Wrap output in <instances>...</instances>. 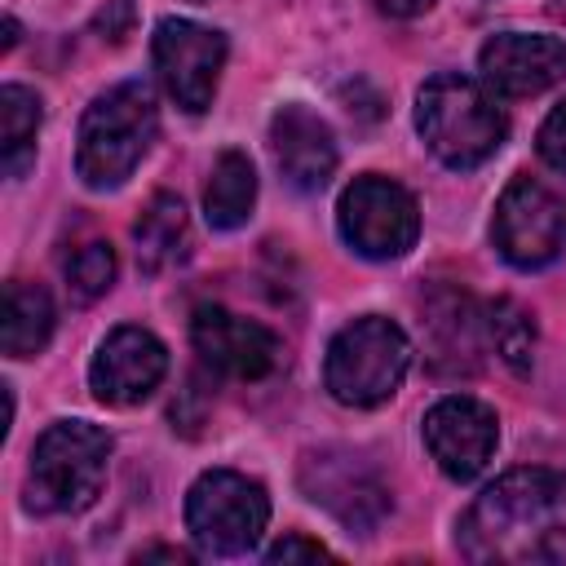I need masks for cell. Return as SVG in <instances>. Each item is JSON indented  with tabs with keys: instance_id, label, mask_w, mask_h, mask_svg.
<instances>
[{
	"instance_id": "obj_7",
	"label": "cell",
	"mask_w": 566,
	"mask_h": 566,
	"mask_svg": "<svg viewBox=\"0 0 566 566\" xmlns=\"http://www.w3.org/2000/svg\"><path fill=\"white\" fill-rule=\"evenodd\" d=\"M336 221H340V234L345 243L358 252V256H371V261H394L402 256L416 234H420V208L416 199L380 177V172H367V177H354L336 203Z\"/></svg>"
},
{
	"instance_id": "obj_18",
	"label": "cell",
	"mask_w": 566,
	"mask_h": 566,
	"mask_svg": "<svg viewBox=\"0 0 566 566\" xmlns=\"http://www.w3.org/2000/svg\"><path fill=\"white\" fill-rule=\"evenodd\" d=\"M53 336V301L40 283L13 279L4 287V354L9 358H31L49 345Z\"/></svg>"
},
{
	"instance_id": "obj_5",
	"label": "cell",
	"mask_w": 566,
	"mask_h": 566,
	"mask_svg": "<svg viewBox=\"0 0 566 566\" xmlns=\"http://www.w3.org/2000/svg\"><path fill=\"white\" fill-rule=\"evenodd\" d=\"M411 363V340L398 323L380 318V314H363L354 323H345L332 345H327V363H323V380L327 394L345 407H376L385 398H394V389L402 385Z\"/></svg>"
},
{
	"instance_id": "obj_28",
	"label": "cell",
	"mask_w": 566,
	"mask_h": 566,
	"mask_svg": "<svg viewBox=\"0 0 566 566\" xmlns=\"http://www.w3.org/2000/svg\"><path fill=\"white\" fill-rule=\"evenodd\" d=\"M13 44H18V22L9 18V22H4V49H13Z\"/></svg>"
},
{
	"instance_id": "obj_27",
	"label": "cell",
	"mask_w": 566,
	"mask_h": 566,
	"mask_svg": "<svg viewBox=\"0 0 566 566\" xmlns=\"http://www.w3.org/2000/svg\"><path fill=\"white\" fill-rule=\"evenodd\" d=\"M146 557H168V562H186V553H181V548H146V553H142V562H146Z\"/></svg>"
},
{
	"instance_id": "obj_25",
	"label": "cell",
	"mask_w": 566,
	"mask_h": 566,
	"mask_svg": "<svg viewBox=\"0 0 566 566\" xmlns=\"http://www.w3.org/2000/svg\"><path fill=\"white\" fill-rule=\"evenodd\" d=\"M323 557H327V548H323L318 539H305V535H283V539L265 553V562H274V566H279V562H283V566H287V562H323Z\"/></svg>"
},
{
	"instance_id": "obj_17",
	"label": "cell",
	"mask_w": 566,
	"mask_h": 566,
	"mask_svg": "<svg viewBox=\"0 0 566 566\" xmlns=\"http://www.w3.org/2000/svg\"><path fill=\"white\" fill-rule=\"evenodd\" d=\"M256 203V168L243 150H221L203 190V217L212 230H239Z\"/></svg>"
},
{
	"instance_id": "obj_15",
	"label": "cell",
	"mask_w": 566,
	"mask_h": 566,
	"mask_svg": "<svg viewBox=\"0 0 566 566\" xmlns=\"http://www.w3.org/2000/svg\"><path fill=\"white\" fill-rule=\"evenodd\" d=\"M270 150L274 164L283 172V181L301 195H314L327 186L332 168H336V142L332 128L301 102H287L274 111L270 119Z\"/></svg>"
},
{
	"instance_id": "obj_2",
	"label": "cell",
	"mask_w": 566,
	"mask_h": 566,
	"mask_svg": "<svg viewBox=\"0 0 566 566\" xmlns=\"http://www.w3.org/2000/svg\"><path fill=\"white\" fill-rule=\"evenodd\" d=\"M416 128L447 168H478L504 146L509 119L478 80L442 71L416 97Z\"/></svg>"
},
{
	"instance_id": "obj_1",
	"label": "cell",
	"mask_w": 566,
	"mask_h": 566,
	"mask_svg": "<svg viewBox=\"0 0 566 566\" xmlns=\"http://www.w3.org/2000/svg\"><path fill=\"white\" fill-rule=\"evenodd\" d=\"M460 548L473 562H566V473L495 478L460 517Z\"/></svg>"
},
{
	"instance_id": "obj_3",
	"label": "cell",
	"mask_w": 566,
	"mask_h": 566,
	"mask_svg": "<svg viewBox=\"0 0 566 566\" xmlns=\"http://www.w3.org/2000/svg\"><path fill=\"white\" fill-rule=\"evenodd\" d=\"M159 133L155 97L146 84L128 80L93 97V106L80 119V146H75V172L93 190H115L133 177L142 155L150 150Z\"/></svg>"
},
{
	"instance_id": "obj_14",
	"label": "cell",
	"mask_w": 566,
	"mask_h": 566,
	"mask_svg": "<svg viewBox=\"0 0 566 566\" xmlns=\"http://www.w3.org/2000/svg\"><path fill=\"white\" fill-rule=\"evenodd\" d=\"M482 84L504 97H531L566 80V40L544 31H500L478 53Z\"/></svg>"
},
{
	"instance_id": "obj_8",
	"label": "cell",
	"mask_w": 566,
	"mask_h": 566,
	"mask_svg": "<svg viewBox=\"0 0 566 566\" xmlns=\"http://www.w3.org/2000/svg\"><path fill=\"white\" fill-rule=\"evenodd\" d=\"M491 239L517 270H539L566 252V199L535 177H513L495 203Z\"/></svg>"
},
{
	"instance_id": "obj_9",
	"label": "cell",
	"mask_w": 566,
	"mask_h": 566,
	"mask_svg": "<svg viewBox=\"0 0 566 566\" xmlns=\"http://www.w3.org/2000/svg\"><path fill=\"white\" fill-rule=\"evenodd\" d=\"M150 53H155V71H159L168 97L181 111L199 115L212 106L217 75L226 66V35L221 31L199 27L190 18H164L155 27Z\"/></svg>"
},
{
	"instance_id": "obj_12",
	"label": "cell",
	"mask_w": 566,
	"mask_h": 566,
	"mask_svg": "<svg viewBox=\"0 0 566 566\" xmlns=\"http://www.w3.org/2000/svg\"><path fill=\"white\" fill-rule=\"evenodd\" d=\"M301 486L314 504H323L354 531H371L389 513L385 482L349 451H310L301 460Z\"/></svg>"
},
{
	"instance_id": "obj_13",
	"label": "cell",
	"mask_w": 566,
	"mask_h": 566,
	"mask_svg": "<svg viewBox=\"0 0 566 566\" xmlns=\"http://www.w3.org/2000/svg\"><path fill=\"white\" fill-rule=\"evenodd\" d=\"M168 371V349L146 327H115L88 367V385L111 407H137L146 402Z\"/></svg>"
},
{
	"instance_id": "obj_16",
	"label": "cell",
	"mask_w": 566,
	"mask_h": 566,
	"mask_svg": "<svg viewBox=\"0 0 566 566\" xmlns=\"http://www.w3.org/2000/svg\"><path fill=\"white\" fill-rule=\"evenodd\" d=\"M424 327L433 332V358L442 367H478L482 354V327L486 318L473 310V301L464 292H433L424 301Z\"/></svg>"
},
{
	"instance_id": "obj_6",
	"label": "cell",
	"mask_w": 566,
	"mask_h": 566,
	"mask_svg": "<svg viewBox=\"0 0 566 566\" xmlns=\"http://www.w3.org/2000/svg\"><path fill=\"white\" fill-rule=\"evenodd\" d=\"M270 522V495L261 482L234 469H208L186 495V526L203 553L239 557L248 553Z\"/></svg>"
},
{
	"instance_id": "obj_26",
	"label": "cell",
	"mask_w": 566,
	"mask_h": 566,
	"mask_svg": "<svg viewBox=\"0 0 566 566\" xmlns=\"http://www.w3.org/2000/svg\"><path fill=\"white\" fill-rule=\"evenodd\" d=\"M380 13H389V18H416V13H424L433 0H371Z\"/></svg>"
},
{
	"instance_id": "obj_10",
	"label": "cell",
	"mask_w": 566,
	"mask_h": 566,
	"mask_svg": "<svg viewBox=\"0 0 566 566\" xmlns=\"http://www.w3.org/2000/svg\"><path fill=\"white\" fill-rule=\"evenodd\" d=\"M500 442L495 411L469 394H451L424 411V447L438 460V469L455 482H473Z\"/></svg>"
},
{
	"instance_id": "obj_19",
	"label": "cell",
	"mask_w": 566,
	"mask_h": 566,
	"mask_svg": "<svg viewBox=\"0 0 566 566\" xmlns=\"http://www.w3.org/2000/svg\"><path fill=\"white\" fill-rule=\"evenodd\" d=\"M133 239H137V261L146 270H164L168 261L181 256V243H186V203L177 195H155L146 203V212L137 217L133 226Z\"/></svg>"
},
{
	"instance_id": "obj_20",
	"label": "cell",
	"mask_w": 566,
	"mask_h": 566,
	"mask_svg": "<svg viewBox=\"0 0 566 566\" xmlns=\"http://www.w3.org/2000/svg\"><path fill=\"white\" fill-rule=\"evenodd\" d=\"M35 128H40V97L22 84L0 88V150H4V172L22 177L27 164L35 159Z\"/></svg>"
},
{
	"instance_id": "obj_21",
	"label": "cell",
	"mask_w": 566,
	"mask_h": 566,
	"mask_svg": "<svg viewBox=\"0 0 566 566\" xmlns=\"http://www.w3.org/2000/svg\"><path fill=\"white\" fill-rule=\"evenodd\" d=\"M486 332H491L500 358H504L517 376H526V371H531V349H535V323H531V314H526L517 301L500 296V301L486 305Z\"/></svg>"
},
{
	"instance_id": "obj_11",
	"label": "cell",
	"mask_w": 566,
	"mask_h": 566,
	"mask_svg": "<svg viewBox=\"0 0 566 566\" xmlns=\"http://www.w3.org/2000/svg\"><path fill=\"white\" fill-rule=\"evenodd\" d=\"M190 340H195V354L212 371L234 376V380H261L283 358V345L270 327H261L226 305H199L190 318Z\"/></svg>"
},
{
	"instance_id": "obj_4",
	"label": "cell",
	"mask_w": 566,
	"mask_h": 566,
	"mask_svg": "<svg viewBox=\"0 0 566 566\" xmlns=\"http://www.w3.org/2000/svg\"><path fill=\"white\" fill-rule=\"evenodd\" d=\"M111 464V433L88 420H57L35 438L27 473V509L80 513L97 500Z\"/></svg>"
},
{
	"instance_id": "obj_24",
	"label": "cell",
	"mask_w": 566,
	"mask_h": 566,
	"mask_svg": "<svg viewBox=\"0 0 566 566\" xmlns=\"http://www.w3.org/2000/svg\"><path fill=\"white\" fill-rule=\"evenodd\" d=\"M133 18H137V9H133V0H106V9H97V18H93V27L102 31V40H111V44H119L128 31H133Z\"/></svg>"
},
{
	"instance_id": "obj_23",
	"label": "cell",
	"mask_w": 566,
	"mask_h": 566,
	"mask_svg": "<svg viewBox=\"0 0 566 566\" xmlns=\"http://www.w3.org/2000/svg\"><path fill=\"white\" fill-rule=\"evenodd\" d=\"M539 159L566 177V97L548 111V119L539 124Z\"/></svg>"
},
{
	"instance_id": "obj_22",
	"label": "cell",
	"mask_w": 566,
	"mask_h": 566,
	"mask_svg": "<svg viewBox=\"0 0 566 566\" xmlns=\"http://www.w3.org/2000/svg\"><path fill=\"white\" fill-rule=\"evenodd\" d=\"M111 283H115V248L111 243H84L66 261V287L80 301H97Z\"/></svg>"
}]
</instances>
